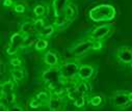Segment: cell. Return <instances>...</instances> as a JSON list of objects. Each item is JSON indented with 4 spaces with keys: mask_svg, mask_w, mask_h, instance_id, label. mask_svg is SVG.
<instances>
[{
    "mask_svg": "<svg viewBox=\"0 0 132 111\" xmlns=\"http://www.w3.org/2000/svg\"><path fill=\"white\" fill-rule=\"evenodd\" d=\"M117 17V10L112 4L102 3L94 6L88 12V18L96 23H109Z\"/></svg>",
    "mask_w": 132,
    "mask_h": 111,
    "instance_id": "6da1fadb",
    "label": "cell"
},
{
    "mask_svg": "<svg viewBox=\"0 0 132 111\" xmlns=\"http://www.w3.org/2000/svg\"><path fill=\"white\" fill-rule=\"evenodd\" d=\"M81 65V62L77 57L75 58H70L61 62L60 64V71L61 74L67 78L69 81L73 80L76 78V75L79 71V67Z\"/></svg>",
    "mask_w": 132,
    "mask_h": 111,
    "instance_id": "7a4b0ae2",
    "label": "cell"
},
{
    "mask_svg": "<svg viewBox=\"0 0 132 111\" xmlns=\"http://www.w3.org/2000/svg\"><path fill=\"white\" fill-rule=\"evenodd\" d=\"M114 30V26L112 23H104L102 25H99L96 28H94L89 33L88 38L93 40H99V41H105L110 33Z\"/></svg>",
    "mask_w": 132,
    "mask_h": 111,
    "instance_id": "3957f363",
    "label": "cell"
},
{
    "mask_svg": "<svg viewBox=\"0 0 132 111\" xmlns=\"http://www.w3.org/2000/svg\"><path fill=\"white\" fill-rule=\"evenodd\" d=\"M128 92L129 91H126V90L114 91L112 93V96L110 97V103H111L112 107H114L116 109H119V110H124V109L128 108L130 106V104L132 103L129 99Z\"/></svg>",
    "mask_w": 132,
    "mask_h": 111,
    "instance_id": "277c9868",
    "label": "cell"
},
{
    "mask_svg": "<svg viewBox=\"0 0 132 111\" xmlns=\"http://www.w3.org/2000/svg\"><path fill=\"white\" fill-rule=\"evenodd\" d=\"M70 1L71 0H51V6L53 10L54 19L56 20L55 25L57 27L62 25L60 21H64V12Z\"/></svg>",
    "mask_w": 132,
    "mask_h": 111,
    "instance_id": "5b68a950",
    "label": "cell"
},
{
    "mask_svg": "<svg viewBox=\"0 0 132 111\" xmlns=\"http://www.w3.org/2000/svg\"><path fill=\"white\" fill-rule=\"evenodd\" d=\"M93 44H94V40L90 38L81 40L72 46V48L70 49V52L73 54L74 57H77V58L82 57L85 54H87L90 50H93Z\"/></svg>",
    "mask_w": 132,
    "mask_h": 111,
    "instance_id": "8992f818",
    "label": "cell"
},
{
    "mask_svg": "<svg viewBox=\"0 0 132 111\" xmlns=\"http://www.w3.org/2000/svg\"><path fill=\"white\" fill-rule=\"evenodd\" d=\"M116 59L119 63L130 65L132 63V47L121 46L116 50Z\"/></svg>",
    "mask_w": 132,
    "mask_h": 111,
    "instance_id": "52a82bcc",
    "label": "cell"
},
{
    "mask_svg": "<svg viewBox=\"0 0 132 111\" xmlns=\"http://www.w3.org/2000/svg\"><path fill=\"white\" fill-rule=\"evenodd\" d=\"M67 96L65 95H56L52 93L50 102L48 104V109L51 111H59L65 109L67 106Z\"/></svg>",
    "mask_w": 132,
    "mask_h": 111,
    "instance_id": "ba28073f",
    "label": "cell"
},
{
    "mask_svg": "<svg viewBox=\"0 0 132 111\" xmlns=\"http://www.w3.org/2000/svg\"><path fill=\"white\" fill-rule=\"evenodd\" d=\"M96 73V67L93 64H87V63H81L79 71L76 75V79L78 80H85L89 81Z\"/></svg>",
    "mask_w": 132,
    "mask_h": 111,
    "instance_id": "9c48e42d",
    "label": "cell"
},
{
    "mask_svg": "<svg viewBox=\"0 0 132 111\" xmlns=\"http://www.w3.org/2000/svg\"><path fill=\"white\" fill-rule=\"evenodd\" d=\"M43 61L47 66H60L61 61L58 56V54L54 51L48 50L44 56H43Z\"/></svg>",
    "mask_w": 132,
    "mask_h": 111,
    "instance_id": "30bf717a",
    "label": "cell"
},
{
    "mask_svg": "<svg viewBox=\"0 0 132 111\" xmlns=\"http://www.w3.org/2000/svg\"><path fill=\"white\" fill-rule=\"evenodd\" d=\"M77 16H78V7L75 3L70 1L64 12V22L71 23L77 18Z\"/></svg>",
    "mask_w": 132,
    "mask_h": 111,
    "instance_id": "8fae6325",
    "label": "cell"
},
{
    "mask_svg": "<svg viewBox=\"0 0 132 111\" xmlns=\"http://www.w3.org/2000/svg\"><path fill=\"white\" fill-rule=\"evenodd\" d=\"M26 36L25 34H23L21 31L20 32H16L11 36V40H10V45L12 46H16V47H23L24 42L26 41Z\"/></svg>",
    "mask_w": 132,
    "mask_h": 111,
    "instance_id": "7c38bea8",
    "label": "cell"
},
{
    "mask_svg": "<svg viewBox=\"0 0 132 111\" xmlns=\"http://www.w3.org/2000/svg\"><path fill=\"white\" fill-rule=\"evenodd\" d=\"M16 83L13 79H9L5 82L1 83V97H4L5 95L12 92V91H16Z\"/></svg>",
    "mask_w": 132,
    "mask_h": 111,
    "instance_id": "4fadbf2b",
    "label": "cell"
},
{
    "mask_svg": "<svg viewBox=\"0 0 132 111\" xmlns=\"http://www.w3.org/2000/svg\"><path fill=\"white\" fill-rule=\"evenodd\" d=\"M56 25L55 24H49V25H46L41 31L38 32V35L39 38H46V39H49L54 34L55 30H56Z\"/></svg>",
    "mask_w": 132,
    "mask_h": 111,
    "instance_id": "5bb4252c",
    "label": "cell"
},
{
    "mask_svg": "<svg viewBox=\"0 0 132 111\" xmlns=\"http://www.w3.org/2000/svg\"><path fill=\"white\" fill-rule=\"evenodd\" d=\"M36 97L44 104L45 107H48V104H49L50 99H51V97H52V92H51L49 89L44 88L43 90L39 91V92L36 95Z\"/></svg>",
    "mask_w": 132,
    "mask_h": 111,
    "instance_id": "9a60e30c",
    "label": "cell"
},
{
    "mask_svg": "<svg viewBox=\"0 0 132 111\" xmlns=\"http://www.w3.org/2000/svg\"><path fill=\"white\" fill-rule=\"evenodd\" d=\"M104 103V100L103 98L100 96V95H88L87 97V104L92 107H100L102 106Z\"/></svg>",
    "mask_w": 132,
    "mask_h": 111,
    "instance_id": "2e32d148",
    "label": "cell"
},
{
    "mask_svg": "<svg viewBox=\"0 0 132 111\" xmlns=\"http://www.w3.org/2000/svg\"><path fill=\"white\" fill-rule=\"evenodd\" d=\"M48 5L44 3H39L37 4L34 8H32V13L36 16V18H43L48 14Z\"/></svg>",
    "mask_w": 132,
    "mask_h": 111,
    "instance_id": "e0dca14e",
    "label": "cell"
},
{
    "mask_svg": "<svg viewBox=\"0 0 132 111\" xmlns=\"http://www.w3.org/2000/svg\"><path fill=\"white\" fill-rule=\"evenodd\" d=\"M49 47V41L46 38H39L35 44V49L38 52H44Z\"/></svg>",
    "mask_w": 132,
    "mask_h": 111,
    "instance_id": "ac0fdd59",
    "label": "cell"
},
{
    "mask_svg": "<svg viewBox=\"0 0 132 111\" xmlns=\"http://www.w3.org/2000/svg\"><path fill=\"white\" fill-rule=\"evenodd\" d=\"M11 76L15 82H19V81H22L24 79L25 72H24V70H22L20 67H14L11 70Z\"/></svg>",
    "mask_w": 132,
    "mask_h": 111,
    "instance_id": "d6986e66",
    "label": "cell"
},
{
    "mask_svg": "<svg viewBox=\"0 0 132 111\" xmlns=\"http://www.w3.org/2000/svg\"><path fill=\"white\" fill-rule=\"evenodd\" d=\"M20 31L25 34V35H28L30 34L32 31H36L35 30V27H34V21L30 22V21H26V22H23L21 27H20Z\"/></svg>",
    "mask_w": 132,
    "mask_h": 111,
    "instance_id": "ffe728a7",
    "label": "cell"
},
{
    "mask_svg": "<svg viewBox=\"0 0 132 111\" xmlns=\"http://www.w3.org/2000/svg\"><path fill=\"white\" fill-rule=\"evenodd\" d=\"M45 26H46V19H45V17L37 18L36 20H34V27H35V30H36L37 33L39 31H41Z\"/></svg>",
    "mask_w": 132,
    "mask_h": 111,
    "instance_id": "44dd1931",
    "label": "cell"
},
{
    "mask_svg": "<svg viewBox=\"0 0 132 111\" xmlns=\"http://www.w3.org/2000/svg\"><path fill=\"white\" fill-rule=\"evenodd\" d=\"M1 100L5 101V103H7L9 105H14L17 102V93H16V91H12V92L5 95L4 97H1Z\"/></svg>",
    "mask_w": 132,
    "mask_h": 111,
    "instance_id": "7402d4cb",
    "label": "cell"
},
{
    "mask_svg": "<svg viewBox=\"0 0 132 111\" xmlns=\"http://www.w3.org/2000/svg\"><path fill=\"white\" fill-rule=\"evenodd\" d=\"M29 107L32 108V109H41L42 107H45L44 104L35 96V97H32L30 100H29V103H28Z\"/></svg>",
    "mask_w": 132,
    "mask_h": 111,
    "instance_id": "603a6c76",
    "label": "cell"
},
{
    "mask_svg": "<svg viewBox=\"0 0 132 111\" xmlns=\"http://www.w3.org/2000/svg\"><path fill=\"white\" fill-rule=\"evenodd\" d=\"M13 10H14V12H15L16 14L23 15V14L26 13L27 6H26V4H25L24 2H16L15 5H14V7H13Z\"/></svg>",
    "mask_w": 132,
    "mask_h": 111,
    "instance_id": "cb8c5ba5",
    "label": "cell"
},
{
    "mask_svg": "<svg viewBox=\"0 0 132 111\" xmlns=\"http://www.w3.org/2000/svg\"><path fill=\"white\" fill-rule=\"evenodd\" d=\"M10 64L13 66V67H21L22 64H23V60L18 57V56H15L13 58L10 59Z\"/></svg>",
    "mask_w": 132,
    "mask_h": 111,
    "instance_id": "d4e9b609",
    "label": "cell"
},
{
    "mask_svg": "<svg viewBox=\"0 0 132 111\" xmlns=\"http://www.w3.org/2000/svg\"><path fill=\"white\" fill-rule=\"evenodd\" d=\"M19 49H20L19 47L12 46V45H10V44H9V46H7V48H6L5 52H6V54H7L9 56H14V55H17V54H18Z\"/></svg>",
    "mask_w": 132,
    "mask_h": 111,
    "instance_id": "484cf974",
    "label": "cell"
},
{
    "mask_svg": "<svg viewBox=\"0 0 132 111\" xmlns=\"http://www.w3.org/2000/svg\"><path fill=\"white\" fill-rule=\"evenodd\" d=\"M103 48V43L102 41L99 40H94V44H93V50L94 51H100Z\"/></svg>",
    "mask_w": 132,
    "mask_h": 111,
    "instance_id": "4316f807",
    "label": "cell"
},
{
    "mask_svg": "<svg viewBox=\"0 0 132 111\" xmlns=\"http://www.w3.org/2000/svg\"><path fill=\"white\" fill-rule=\"evenodd\" d=\"M15 3H16V2L14 1V0H3V1H2V5H3L4 7H6V8L14 7Z\"/></svg>",
    "mask_w": 132,
    "mask_h": 111,
    "instance_id": "83f0119b",
    "label": "cell"
},
{
    "mask_svg": "<svg viewBox=\"0 0 132 111\" xmlns=\"http://www.w3.org/2000/svg\"><path fill=\"white\" fill-rule=\"evenodd\" d=\"M12 109H14V110H23V108H22V107L17 106V104H14V105H13V107H12Z\"/></svg>",
    "mask_w": 132,
    "mask_h": 111,
    "instance_id": "f1b7e54d",
    "label": "cell"
},
{
    "mask_svg": "<svg viewBox=\"0 0 132 111\" xmlns=\"http://www.w3.org/2000/svg\"><path fill=\"white\" fill-rule=\"evenodd\" d=\"M128 96H129V99H130V101L132 102V91H129V92H128Z\"/></svg>",
    "mask_w": 132,
    "mask_h": 111,
    "instance_id": "f546056e",
    "label": "cell"
},
{
    "mask_svg": "<svg viewBox=\"0 0 132 111\" xmlns=\"http://www.w3.org/2000/svg\"><path fill=\"white\" fill-rule=\"evenodd\" d=\"M130 67H131V69H132V63H131V64H130Z\"/></svg>",
    "mask_w": 132,
    "mask_h": 111,
    "instance_id": "4dcf8cb0",
    "label": "cell"
}]
</instances>
